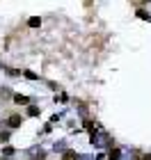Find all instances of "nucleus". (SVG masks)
<instances>
[{"instance_id": "f257e3e1", "label": "nucleus", "mask_w": 151, "mask_h": 160, "mask_svg": "<svg viewBox=\"0 0 151 160\" xmlns=\"http://www.w3.org/2000/svg\"><path fill=\"white\" fill-rule=\"evenodd\" d=\"M7 123H9V128H18L21 123H23V117H21V114H9Z\"/></svg>"}, {"instance_id": "f03ea898", "label": "nucleus", "mask_w": 151, "mask_h": 160, "mask_svg": "<svg viewBox=\"0 0 151 160\" xmlns=\"http://www.w3.org/2000/svg\"><path fill=\"white\" fill-rule=\"evenodd\" d=\"M14 101H16V103H30V98H28V96H21V94H14Z\"/></svg>"}, {"instance_id": "7ed1b4c3", "label": "nucleus", "mask_w": 151, "mask_h": 160, "mask_svg": "<svg viewBox=\"0 0 151 160\" xmlns=\"http://www.w3.org/2000/svg\"><path fill=\"white\" fill-rule=\"evenodd\" d=\"M28 114H30V117H39V108L37 105H30V108H28Z\"/></svg>"}, {"instance_id": "20e7f679", "label": "nucleus", "mask_w": 151, "mask_h": 160, "mask_svg": "<svg viewBox=\"0 0 151 160\" xmlns=\"http://www.w3.org/2000/svg\"><path fill=\"white\" fill-rule=\"evenodd\" d=\"M28 25H30V28H39V25H41V21H39L37 16H32L30 21H28Z\"/></svg>"}, {"instance_id": "39448f33", "label": "nucleus", "mask_w": 151, "mask_h": 160, "mask_svg": "<svg viewBox=\"0 0 151 160\" xmlns=\"http://www.w3.org/2000/svg\"><path fill=\"white\" fill-rule=\"evenodd\" d=\"M73 158H76V151H73V149L64 151V160H73Z\"/></svg>"}, {"instance_id": "423d86ee", "label": "nucleus", "mask_w": 151, "mask_h": 160, "mask_svg": "<svg viewBox=\"0 0 151 160\" xmlns=\"http://www.w3.org/2000/svg\"><path fill=\"white\" fill-rule=\"evenodd\" d=\"M108 158H110V160H119V149H112V151H110V156H108Z\"/></svg>"}, {"instance_id": "0eeeda50", "label": "nucleus", "mask_w": 151, "mask_h": 160, "mask_svg": "<svg viewBox=\"0 0 151 160\" xmlns=\"http://www.w3.org/2000/svg\"><path fill=\"white\" fill-rule=\"evenodd\" d=\"M138 16H140V18H144V21H147V18L151 21V16H149V14H147L144 9H140V12H138Z\"/></svg>"}, {"instance_id": "6e6552de", "label": "nucleus", "mask_w": 151, "mask_h": 160, "mask_svg": "<svg viewBox=\"0 0 151 160\" xmlns=\"http://www.w3.org/2000/svg\"><path fill=\"white\" fill-rule=\"evenodd\" d=\"M7 140H9V133H7V130H5V133H0V144L7 142Z\"/></svg>"}, {"instance_id": "1a4fd4ad", "label": "nucleus", "mask_w": 151, "mask_h": 160, "mask_svg": "<svg viewBox=\"0 0 151 160\" xmlns=\"http://www.w3.org/2000/svg\"><path fill=\"white\" fill-rule=\"evenodd\" d=\"M25 78H30V80H34V78H37V73H32V71H25Z\"/></svg>"}, {"instance_id": "9d476101", "label": "nucleus", "mask_w": 151, "mask_h": 160, "mask_svg": "<svg viewBox=\"0 0 151 160\" xmlns=\"http://www.w3.org/2000/svg\"><path fill=\"white\" fill-rule=\"evenodd\" d=\"M0 160H7V158H0Z\"/></svg>"}, {"instance_id": "9b49d317", "label": "nucleus", "mask_w": 151, "mask_h": 160, "mask_svg": "<svg viewBox=\"0 0 151 160\" xmlns=\"http://www.w3.org/2000/svg\"><path fill=\"white\" fill-rule=\"evenodd\" d=\"M0 69H3V64H0Z\"/></svg>"}]
</instances>
